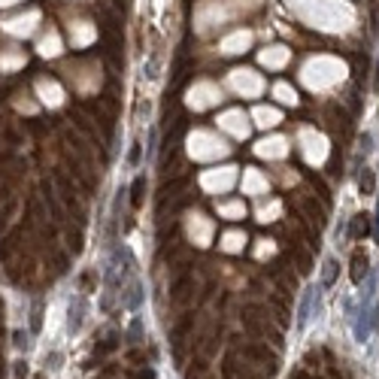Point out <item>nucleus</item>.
<instances>
[{
  "label": "nucleus",
  "instance_id": "f257e3e1",
  "mask_svg": "<svg viewBox=\"0 0 379 379\" xmlns=\"http://www.w3.org/2000/svg\"><path fill=\"white\" fill-rule=\"evenodd\" d=\"M161 67H164V52L161 49H152V55H149V64H146V79H158L161 76Z\"/></svg>",
  "mask_w": 379,
  "mask_h": 379
},
{
  "label": "nucleus",
  "instance_id": "f03ea898",
  "mask_svg": "<svg viewBox=\"0 0 379 379\" xmlns=\"http://www.w3.org/2000/svg\"><path fill=\"white\" fill-rule=\"evenodd\" d=\"M364 273H367V255L358 249V252H355V258H352V282L358 285V282L364 279Z\"/></svg>",
  "mask_w": 379,
  "mask_h": 379
},
{
  "label": "nucleus",
  "instance_id": "7ed1b4c3",
  "mask_svg": "<svg viewBox=\"0 0 379 379\" xmlns=\"http://www.w3.org/2000/svg\"><path fill=\"white\" fill-rule=\"evenodd\" d=\"M358 188H361V194H373V188H376V176L370 170L361 173V179H358Z\"/></svg>",
  "mask_w": 379,
  "mask_h": 379
},
{
  "label": "nucleus",
  "instance_id": "20e7f679",
  "mask_svg": "<svg viewBox=\"0 0 379 379\" xmlns=\"http://www.w3.org/2000/svg\"><path fill=\"white\" fill-rule=\"evenodd\" d=\"M334 276H337V261H334V258H328V261H325V285H331V282H334Z\"/></svg>",
  "mask_w": 379,
  "mask_h": 379
},
{
  "label": "nucleus",
  "instance_id": "39448f33",
  "mask_svg": "<svg viewBox=\"0 0 379 379\" xmlns=\"http://www.w3.org/2000/svg\"><path fill=\"white\" fill-rule=\"evenodd\" d=\"M243 243H246V237H240V234H228V237H225V249L234 252V249H240Z\"/></svg>",
  "mask_w": 379,
  "mask_h": 379
},
{
  "label": "nucleus",
  "instance_id": "423d86ee",
  "mask_svg": "<svg viewBox=\"0 0 379 379\" xmlns=\"http://www.w3.org/2000/svg\"><path fill=\"white\" fill-rule=\"evenodd\" d=\"M139 161V146H134V149H131V164H137Z\"/></svg>",
  "mask_w": 379,
  "mask_h": 379
}]
</instances>
